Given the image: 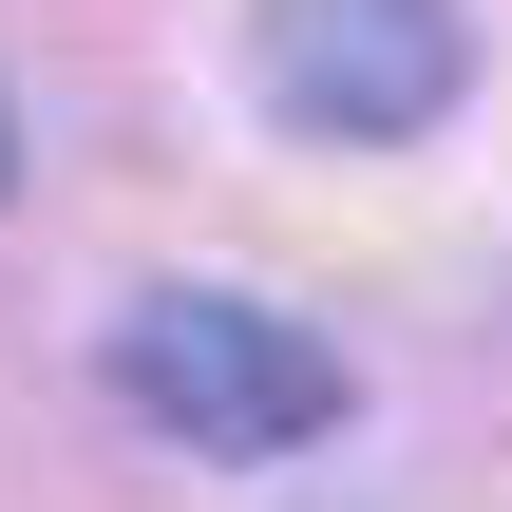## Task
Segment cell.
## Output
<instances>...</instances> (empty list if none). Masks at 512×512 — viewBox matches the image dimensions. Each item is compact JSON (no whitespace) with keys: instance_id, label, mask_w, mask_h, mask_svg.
<instances>
[{"instance_id":"6da1fadb","label":"cell","mask_w":512,"mask_h":512,"mask_svg":"<svg viewBox=\"0 0 512 512\" xmlns=\"http://www.w3.org/2000/svg\"><path fill=\"white\" fill-rule=\"evenodd\" d=\"M114 399L152 418V437H190V456H304V437H342V342L323 323H285V304H247V285H152L133 323H114Z\"/></svg>"},{"instance_id":"7a4b0ae2","label":"cell","mask_w":512,"mask_h":512,"mask_svg":"<svg viewBox=\"0 0 512 512\" xmlns=\"http://www.w3.org/2000/svg\"><path fill=\"white\" fill-rule=\"evenodd\" d=\"M247 95L323 152H399L475 95V0H247Z\"/></svg>"},{"instance_id":"3957f363","label":"cell","mask_w":512,"mask_h":512,"mask_svg":"<svg viewBox=\"0 0 512 512\" xmlns=\"http://www.w3.org/2000/svg\"><path fill=\"white\" fill-rule=\"evenodd\" d=\"M0 171H19V133H0Z\"/></svg>"}]
</instances>
